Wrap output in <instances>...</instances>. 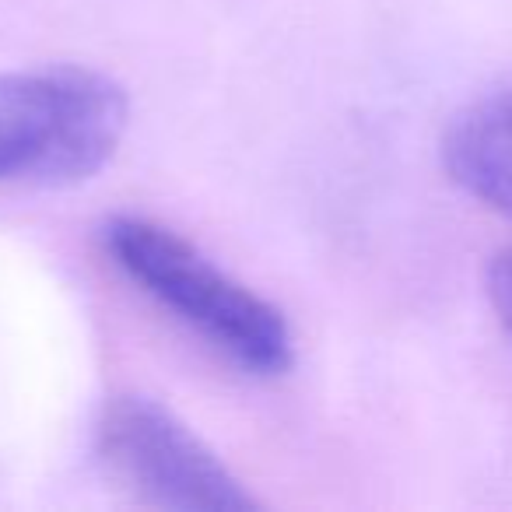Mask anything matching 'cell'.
<instances>
[{
  "label": "cell",
  "mask_w": 512,
  "mask_h": 512,
  "mask_svg": "<svg viewBox=\"0 0 512 512\" xmlns=\"http://www.w3.org/2000/svg\"><path fill=\"white\" fill-rule=\"evenodd\" d=\"M113 264L172 313L207 348L249 376H281L295 362L285 313L218 267L190 239L141 214H116L102 228Z\"/></svg>",
  "instance_id": "obj_1"
},
{
  "label": "cell",
  "mask_w": 512,
  "mask_h": 512,
  "mask_svg": "<svg viewBox=\"0 0 512 512\" xmlns=\"http://www.w3.org/2000/svg\"><path fill=\"white\" fill-rule=\"evenodd\" d=\"M130 120L120 81L92 67L0 71V186H71L116 155Z\"/></svg>",
  "instance_id": "obj_2"
},
{
  "label": "cell",
  "mask_w": 512,
  "mask_h": 512,
  "mask_svg": "<svg viewBox=\"0 0 512 512\" xmlns=\"http://www.w3.org/2000/svg\"><path fill=\"white\" fill-rule=\"evenodd\" d=\"M99 456L137 502L176 512H249L256 495L228 463L151 397H116L99 421Z\"/></svg>",
  "instance_id": "obj_3"
},
{
  "label": "cell",
  "mask_w": 512,
  "mask_h": 512,
  "mask_svg": "<svg viewBox=\"0 0 512 512\" xmlns=\"http://www.w3.org/2000/svg\"><path fill=\"white\" fill-rule=\"evenodd\" d=\"M442 165L463 193L512 218V88L453 116L442 137Z\"/></svg>",
  "instance_id": "obj_4"
},
{
  "label": "cell",
  "mask_w": 512,
  "mask_h": 512,
  "mask_svg": "<svg viewBox=\"0 0 512 512\" xmlns=\"http://www.w3.org/2000/svg\"><path fill=\"white\" fill-rule=\"evenodd\" d=\"M484 288H488V302H491V309H495L498 323H502V330L512 341V246L498 249L488 260Z\"/></svg>",
  "instance_id": "obj_5"
}]
</instances>
